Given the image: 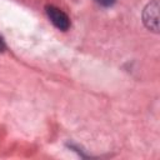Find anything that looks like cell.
I'll use <instances>...</instances> for the list:
<instances>
[{
  "mask_svg": "<svg viewBox=\"0 0 160 160\" xmlns=\"http://www.w3.org/2000/svg\"><path fill=\"white\" fill-rule=\"evenodd\" d=\"M5 49V44H4V40L0 38V51H2Z\"/></svg>",
  "mask_w": 160,
  "mask_h": 160,
  "instance_id": "cell-4",
  "label": "cell"
},
{
  "mask_svg": "<svg viewBox=\"0 0 160 160\" xmlns=\"http://www.w3.org/2000/svg\"><path fill=\"white\" fill-rule=\"evenodd\" d=\"M142 21L149 30L154 32L159 31V2L158 0H152L145 6L142 11Z\"/></svg>",
  "mask_w": 160,
  "mask_h": 160,
  "instance_id": "cell-1",
  "label": "cell"
},
{
  "mask_svg": "<svg viewBox=\"0 0 160 160\" xmlns=\"http://www.w3.org/2000/svg\"><path fill=\"white\" fill-rule=\"evenodd\" d=\"M45 11H46V15H48L49 20L59 30L66 31L70 28V19L61 9H59V8L54 6V5H48L45 8Z\"/></svg>",
  "mask_w": 160,
  "mask_h": 160,
  "instance_id": "cell-2",
  "label": "cell"
},
{
  "mask_svg": "<svg viewBox=\"0 0 160 160\" xmlns=\"http://www.w3.org/2000/svg\"><path fill=\"white\" fill-rule=\"evenodd\" d=\"M98 4H100L101 6H111V5H114L115 4V1L116 0H95Z\"/></svg>",
  "mask_w": 160,
  "mask_h": 160,
  "instance_id": "cell-3",
  "label": "cell"
}]
</instances>
